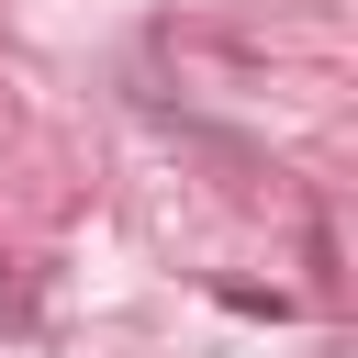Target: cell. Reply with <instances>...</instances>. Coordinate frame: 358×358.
<instances>
[{
  "label": "cell",
  "instance_id": "1",
  "mask_svg": "<svg viewBox=\"0 0 358 358\" xmlns=\"http://www.w3.org/2000/svg\"><path fill=\"white\" fill-rule=\"evenodd\" d=\"M0 313H11V324H34V291H22L11 268H0Z\"/></svg>",
  "mask_w": 358,
  "mask_h": 358
}]
</instances>
